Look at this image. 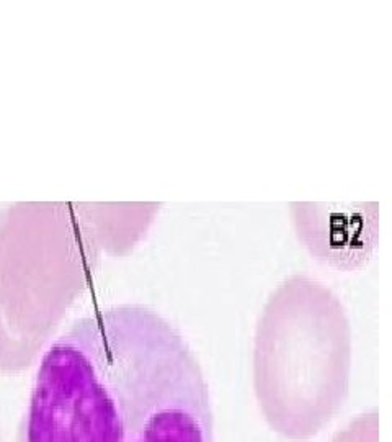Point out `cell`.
Here are the masks:
<instances>
[{"mask_svg":"<svg viewBox=\"0 0 392 442\" xmlns=\"http://www.w3.org/2000/svg\"><path fill=\"white\" fill-rule=\"evenodd\" d=\"M17 442H214L208 383L157 311L106 308L43 357Z\"/></svg>","mask_w":392,"mask_h":442,"instance_id":"6da1fadb","label":"cell"},{"mask_svg":"<svg viewBox=\"0 0 392 442\" xmlns=\"http://www.w3.org/2000/svg\"><path fill=\"white\" fill-rule=\"evenodd\" d=\"M351 331L340 300L307 275H293L266 301L254 344V388L265 421L307 441L348 396Z\"/></svg>","mask_w":392,"mask_h":442,"instance_id":"7a4b0ae2","label":"cell"},{"mask_svg":"<svg viewBox=\"0 0 392 442\" xmlns=\"http://www.w3.org/2000/svg\"><path fill=\"white\" fill-rule=\"evenodd\" d=\"M332 442H379L378 413L369 411L359 414Z\"/></svg>","mask_w":392,"mask_h":442,"instance_id":"3957f363","label":"cell"}]
</instances>
